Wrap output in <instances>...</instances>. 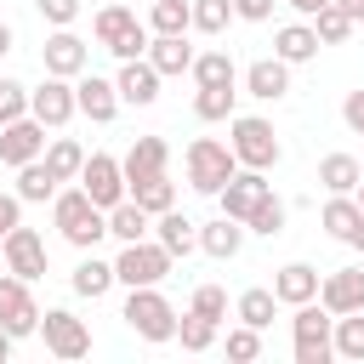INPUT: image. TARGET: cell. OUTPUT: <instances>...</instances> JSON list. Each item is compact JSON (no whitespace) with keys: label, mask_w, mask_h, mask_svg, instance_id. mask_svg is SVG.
I'll use <instances>...</instances> for the list:
<instances>
[{"label":"cell","mask_w":364,"mask_h":364,"mask_svg":"<svg viewBox=\"0 0 364 364\" xmlns=\"http://www.w3.org/2000/svg\"><path fill=\"white\" fill-rule=\"evenodd\" d=\"M57 228L74 239V245H97L102 233H108V222H102V205L80 188V193H63L57 199Z\"/></svg>","instance_id":"cell-1"},{"label":"cell","mask_w":364,"mask_h":364,"mask_svg":"<svg viewBox=\"0 0 364 364\" xmlns=\"http://www.w3.org/2000/svg\"><path fill=\"white\" fill-rule=\"evenodd\" d=\"M125 318H131V330H136V336H148V341H165V336H176V313H171V301H165V296H154L148 284H131Z\"/></svg>","instance_id":"cell-2"},{"label":"cell","mask_w":364,"mask_h":364,"mask_svg":"<svg viewBox=\"0 0 364 364\" xmlns=\"http://www.w3.org/2000/svg\"><path fill=\"white\" fill-rule=\"evenodd\" d=\"M188 176H193V188H205V193H222L228 188V176H233V148H222V142H193L188 148Z\"/></svg>","instance_id":"cell-3"},{"label":"cell","mask_w":364,"mask_h":364,"mask_svg":"<svg viewBox=\"0 0 364 364\" xmlns=\"http://www.w3.org/2000/svg\"><path fill=\"white\" fill-rule=\"evenodd\" d=\"M165 267H171V250H165V245L131 239V245L119 250V262H114V279H125V284H154Z\"/></svg>","instance_id":"cell-4"},{"label":"cell","mask_w":364,"mask_h":364,"mask_svg":"<svg viewBox=\"0 0 364 364\" xmlns=\"http://www.w3.org/2000/svg\"><path fill=\"white\" fill-rule=\"evenodd\" d=\"M233 154L245 159V165H273L279 159V136H273V125L267 119H233Z\"/></svg>","instance_id":"cell-5"},{"label":"cell","mask_w":364,"mask_h":364,"mask_svg":"<svg viewBox=\"0 0 364 364\" xmlns=\"http://www.w3.org/2000/svg\"><path fill=\"white\" fill-rule=\"evenodd\" d=\"M97 40L108 51H119V57H136L142 51V23L125 6H108V11H97Z\"/></svg>","instance_id":"cell-6"},{"label":"cell","mask_w":364,"mask_h":364,"mask_svg":"<svg viewBox=\"0 0 364 364\" xmlns=\"http://www.w3.org/2000/svg\"><path fill=\"white\" fill-rule=\"evenodd\" d=\"M296 358H301V364H324V358H330V318H324L318 307H307V301H301V313H296Z\"/></svg>","instance_id":"cell-7"},{"label":"cell","mask_w":364,"mask_h":364,"mask_svg":"<svg viewBox=\"0 0 364 364\" xmlns=\"http://www.w3.org/2000/svg\"><path fill=\"white\" fill-rule=\"evenodd\" d=\"M80 182H85V193H91L97 205H114L119 188H125V165L108 159V154H91V159L80 165Z\"/></svg>","instance_id":"cell-8"},{"label":"cell","mask_w":364,"mask_h":364,"mask_svg":"<svg viewBox=\"0 0 364 364\" xmlns=\"http://www.w3.org/2000/svg\"><path fill=\"white\" fill-rule=\"evenodd\" d=\"M46 347L57 353V358H80V353H91V330L74 318V313H46Z\"/></svg>","instance_id":"cell-9"},{"label":"cell","mask_w":364,"mask_h":364,"mask_svg":"<svg viewBox=\"0 0 364 364\" xmlns=\"http://www.w3.org/2000/svg\"><path fill=\"white\" fill-rule=\"evenodd\" d=\"M0 324H6L11 336H28V330H40V313H34L28 290H23V279H0Z\"/></svg>","instance_id":"cell-10"},{"label":"cell","mask_w":364,"mask_h":364,"mask_svg":"<svg viewBox=\"0 0 364 364\" xmlns=\"http://www.w3.org/2000/svg\"><path fill=\"white\" fill-rule=\"evenodd\" d=\"M28 108H34V119H40V125H63V119H68L80 102H74V91L63 85V74H51V80H46V85L28 97Z\"/></svg>","instance_id":"cell-11"},{"label":"cell","mask_w":364,"mask_h":364,"mask_svg":"<svg viewBox=\"0 0 364 364\" xmlns=\"http://www.w3.org/2000/svg\"><path fill=\"white\" fill-rule=\"evenodd\" d=\"M6 262H11V273H17V279H34V273H46V245H40V233H28V228H11V233H6Z\"/></svg>","instance_id":"cell-12"},{"label":"cell","mask_w":364,"mask_h":364,"mask_svg":"<svg viewBox=\"0 0 364 364\" xmlns=\"http://www.w3.org/2000/svg\"><path fill=\"white\" fill-rule=\"evenodd\" d=\"M40 142H46V136H40V119H11V125L0 131V159H6V165H28V159L40 154Z\"/></svg>","instance_id":"cell-13"},{"label":"cell","mask_w":364,"mask_h":364,"mask_svg":"<svg viewBox=\"0 0 364 364\" xmlns=\"http://www.w3.org/2000/svg\"><path fill=\"white\" fill-rule=\"evenodd\" d=\"M324 307L330 313H358L364 307V267H341L324 279Z\"/></svg>","instance_id":"cell-14"},{"label":"cell","mask_w":364,"mask_h":364,"mask_svg":"<svg viewBox=\"0 0 364 364\" xmlns=\"http://www.w3.org/2000/svg\"><path fill=\"white\" fill-rule=\"evenodd\" d=\"M114 85H119V97H125V102H136V108H142V102H154V97H159V68H154V63L125 57V68H119V80H114Z\"/></svg>","instance_id":"cell-15"},{"label":"cell","mask_w":364,"mask_h":364,"mask_svg":"<svg viewBox=\"0 0 364 364\" xmlns=\"http://www.w3.org/2000/svg\"><path fill=\"white\" fill-rule=\"evenodd\" d=\"M262 193H267V182H262V171L250 165L245 176H228V188H222V210L239 222V216H250V210H256V199H262Z\"/></svg>","instance_id":"cell-16"},{"label":"cell","mask_w":364,"mask_h":364,"mask_svg":"<svg viewBox=\"0 0 364 364\" xmlns=\"http://www.w3.org/2000/svg\"><path fill=\"white\" fill-rule=\"evenodd\" d=\"M154 176H165V142L136 136V148L125 154V182H154Z\"/></svg>","instance_id":"cell-17"},{"label":"cell","mask_w":364,"mask_h":364,"mask_svg":"<svg viewBox=\"0 0 364 364\" xmlns=\"http://www.w3.org/2000/svg\"><path fill=\"white\" fill-rule=\"evenodd\" d=\"M245 85H250V97H284V91H290V74H284V57H267V63H250V74H245Z\"/></svg>","instance_id":"cell-18"},{"label":"cell","mask_w":364,"mask_h":364,"mask_svg":"<svg viewBox=\"0 0 364 364\" xmlns=\"http://www.w3.org/2000/svg\"><path fill=\"white\" fill-rule=\"evenodd\" d=\"M46 68H51V74H80V68H85V46H80L74 34H51V40H46Z\"/></svg>","instance_id":"cell-19"},{"label":"cell","mask_w":364,"mask_h":364,"mask_svg":"<svg viewBox=\"0 0 364 364\" xmlns=\"http://www.w3.org/2000/svg\"><path fill=\"white\" fill-rule=\"evenodd\" d=\"M273 296H279V301H313V296H318V273H313V267H301V262H290V267L279 273Z\"/></svg>","instance_id":"cell-20"},{"label":"cell","mask_w":364,"mask_h":364,"mask_svg":"<svg viewBox=\"0 0 364 364\" xmlns=\"http://www.w3.org/2000/svg\"><path fill=\"white\" fill-rule=\"evenodd\" d=\"M114 91H119V85H108V80H97V74H91V80H80L74 102H80L91 119H114Z\"/></svg>","instance_id":"cell-21"},{"label":"cell","mask_w":364,"mask_h":364,"mask_svg":"<svg viewBox=\"0 0 364 364\" xmlns=\"http://www.w3.org/2000/svg\"><path fill=\"white\" fill-rule=\"evenodd\" d=\"M318 182H324L330 193H347V188H358V182H364V171H358V159H353V154H330V159L318 165Z\"/></svg>","instance_id":"cell-22"},{"label":"cell","mask_w":364,"mask_h":364,"mask_svg":"<svg viewBox=\"0 0 364 364\" xmlns=\"http://www.w3.org/2000/svg\"><path fill=\"white\" fill-rule=\"evenodd\" d=\"M193 228H199V222H188L182 210H165V216H159V245H165L171 256H176V250L188 256V250L199 245V233H193Z\"/></svg>","instance_id":"cell-23"},{"label":"cell","mask_w":364,"mask_h":364,"mask_svg":"<svg viewBox=\"0 0 364 364\" xmlns=\"http://www.w3.org/2000/svg\"><path fill=\"white\" fill-rule=\"evenodd\" d=\"M313 51H318V28H307V23L279 28V57H284V63H301V57H313Z\"/></svg>","instance_id":"cell-24"},{"label":"cell","mask_w":364,"mask_h":364,"mask_svg":"<svg viewBox=\"0 0 364 364\" xmlns=\"http://www.w3.org/2000/svg\"><path fill=\"white\" fill-rule=\"evenodd\" d=\"M154 68H159V74H182V68H193L188 40H182V34H159V46H154Z\"/></svg>","instance_id":"cell-25"},{"label":"cell","mask_w":364,"mask_h":364,"mask_svg":"<svg viewBox=\"0 0 364 364\" xmlns=\"http://www.w3.org/2000/svg\"><path fill=\"white\" fill-rule=\"evenodd\" d=\"M239 239H245V233L233 228V216H228V210H222L210 228H199V245H205L210 256H233V250H239Z\"/></svg>","instance_id":"cell-26"},{"label":"cell","mask_w":364,"mask_h":364,"mask_svg":"<svg viewBox=\"0 0 364 364\" xmlns=\"http://www.w3.org/2000/svg\"><path fill=\"white\" fill-rule=\"evenodd\" d=\"M358 222H364V205H353V199H341V193L324 205V228H330L336 239H353V228H358Z\"/></svg>","instance_id":"cell-27"},{"label":"cell","mask_w":364,"mask_h":364,"mask_svg":"<svg viewBox=\"0 0 364 364\" xmlns=\"http://www.w3.org/2000/svg\"><path fill=\"white\" fill-rule=\"evenodd\" d=\"M108 233H119L125 245L142 239V233H148V210H142V205H114V210H108Z\"/></svg>","instance_id":"cell-28"},{"label":"cell","mask_w":364,"mask_h":364,"mask_svg":"<svg viewBox=\"0 0 364 364\" xmlns=\"http://www.w3.org/2000/svg\"><path fill=\"white\" fill-rule=\"evenodd\" d=\"M57 182H63V176H57L51 165H34V159H28V165H23V176H17V193H23V199H46Z\"/></svg>","instance_id":"cell-29"},{"label":"cell","mask_w":364,"mask_h":364,"mask_svg":"<svg viewBox=\"0 0 364 364\" xmlns=\"http://www.w3.org/2000/svg\"><path fill=\"white\" fill-rule=\"evenodd\" d=\"M108 284H114V267H108V262H97V256H91V262H80V267H74V290H80V296H102Z\"/></svg>","instance_id":"cell-30"},{"label":"cell","mask_w":364,"mask_h":364,"mask_svg":"<svg viewBox=\"0 0 364 364\" xmlns=\"http://www.w3.org/2000/svg\"><path fill=\"white\" fill-rule=\"evenodd\" d=\"M193 23V6L188 0H154V28L159 34H182Z\"/></svg>","instance_id":"cell-31"},{"label":"cell","mask_w":364,"mask_h":364,"mask_svg":"<svg viewBox=\"0 0 364 364\" xmlns=\"http://www.w3.org/2000/svg\"><path fill=\"white\" fill-rule=\"evenodd\" d=\"M273 301H279L273 290H245V296H239V318L262 330V324H273Z\"/></svg>","instance_id":"cell-32"},{"label":"cell","mask_w":364,"mask_h":364,"mask_svg":"<svg viewBox=\"0 0 364 364\" xmlns=\"http://www.w3.org/2000/svg\"><path fill=\"white\" fill-rule=\"evenodd\" d=\"M245 222H250L256 233H279V228H284V205H279L273 193H262V199H256V210H250Z\"/></svg>","instance_id":"cell-33"},{"label":"cell","mask_w":364,"mask_h":364,"mask_svg":"<svg viewBox=\"0 0 364 364\" xmlns=\"http://www.w3.org/2000/svg\"><path fill=\"white\" fill-rule=\"evenodd\" d=\"M193 74H199V85H233V63H228L222 51L199 57V63H193Z\"/></svg>","instance_id":"cell-34"},{"label":"cell","mask_w":364,"mask_h":364,"mask_svg":"<svg viewBox=\"0 0 364 364\" xmlns=\"http://www.w3.org/2000/svg\"><path fill=\"white\" fill-rule=\"evenodd\" d=\"M46 165L68 182V176H80V165H85V154L74 148V142H51V154H46Z\"/></svg>","instance_id":"cell-35"},{"label":"cell","mask_w":364,"mask_h":364,"mask_svg":"<svg viewBox=\"0 0 364 364\" xmlns=\"http://www.w3.org/2000/svg\"><path fill=\"white\" fill-rule=\"evenodd\" d=\"M176 336H182V347H210V336H216V318H205V313H188V318L176 324Z\"/></svg>","instance_id":"cell-36"},{"label":"cell","mask_w":364,"mask_h":364,"mask_svg":"<svg viewBox=\"0 0 364 364\" xmlns=\"http://www.w3.org/2000/svg\"><path fill=\"white\" fill-rule=\"evenodd\" d=\"M228 17H233V0H193V23H199L205 34H216Z\"/></svg>","instance_id":"cell-37"},{"label":"cell","mask_w":364,"mask_h":364,"mask_svg":"<svg viewBox=\"0 0 364 364\" xmlns=\"http://www.w3.org/2000/svg\"><path fill=\"white\" fill-rule=\"evenodd\" d=\"M347 34H353V17H347V11L330 0V6L318 11V40H347Z\"/></svg>","instance_id":"cell-38"},{"label":"cell","mask_w":364,"mask_h":364,"mask_svg":"<svg viewBox=\"0 0 364 364\" xmlns=\"http://www.w3.org/2000/svg\"><path fill=\"white\" fill-rule=\"evenodd\" d=\"M228 108H233V85H205V91H199V114H205V119H222Z\"/></svg>","instance_id":"cell-39"},{"label":"cell","mask_w":364,"mask_h":364,"mask_svg":"<svg viewBox=\"0 0 364 364\" xmlns=\"http://www.w3.org/2000/svg\"><path fill=\"white\" fill-rule=\"evenodd\" d=\"M136 205H142V210H171V182H165V176L136 182Z\"/></svg>","instance_id":"cell-40"},{"label":"cell","mask_w":364,"mask_h":364,"mask_svg":"<svg viewBox=\"0 0 364 364\" xmlns=\"http://www.w3.org/2000/svg\"><path fill=\"white\" fill-rule=\"evenodd\" d=\"M336 347H341V358H364V318H341Z\"/></svg>","instance_id":"cell-41"},{"label":"cell","mask_w":364,"mask_h":364,"mask_svg":"<svg viewBox=\"0 0 364 364\" xmlns=\"http://www.w3.org/2000/svg\"><path fill=\"white\" fill-rule=\"evenodd\" d=\"M193 313H205V318H222V313H228V296H222L216 284H199V290H193Z\"/></svg>","instance_id":"cell-42"},{"label":"cell","mask_w":364,"mask_h":364,"mask_svg":"<svg viewBox=\"0 0 364 364\" xmlns=\"http://www.w3.org/2000/svg\"><path fill=\"white\" fill-rule=\"evenodd\" d=\"M256 347H262V341H256V324H245V330L228 336V358H256Z\"/></svg>","instance_id":"cell-43"},{"label":"cell","mask_w":364,"mask_h":364,"mask_svg":"<svg viewBox=\"0 0 364 364\" xmlns=\"http://www.w3.org/2000/svg\"><path fill=\"white\" fill-rule=\"evenodd\" d=\"M23 114V85H11V80H0V125H11Z\"/></svg>","instance_id":"cell-44"},{"label":"cell","mask_w":364,"mask_h":364,"mask_svg":"<svg viewBox=\"0 0 364 364\" xmlns=\"http://www.w3.org/2000/svg\"><path fill=\"white\" fill-rule=\"evenodd\" d=\"M341 114H347L353 131H364V91H347V108H341Z\"/></svg>","instance_id":"cell-45"},{"label":"cell","mask_w":364,"mask_h":364,"mask_svg":"<svg viewBox=\"0 0 364 364\" xmlns=\"http://www.w3.org/2000/svg\"><path fill=\"white\" fill-rule=\"evenodd\" d=\"M40 11H46L51 23H68V17H74V0H40Z\"/></svg>","instance_id":"cell-46"},{"label":"cell","mask_w":364,"mask_h":364,"mask_svg":"<svg viewBox=\"0 0 364 364\" xmlns=\"http://www.w3.org/2000/svg\"><path fill=\"white\" fill-rule=\"evenodd\" d=\"M233 11H239V17H267L273 0H233Z\"/></svg>","instance_id":"cell-47"},{"label":"cell","mask_w":364,"mask_h":364,"mask_svg":"<svg viewBox=\"0 0 364 364\" xmlns=\"http://www.w3.org/2000/svg\"><path fill=\"white\" fill-rule=\"evenodd\" d=\"M17 228V199H0V239Z\"/></svg>","instance_id":"cell-48"},{"label":"cell","mask_w":364,"mask_h":364,"mask_svg":"<svg viewBox=\"0 0 364 364\" xmlns=\"http://www.w3.org/2000/svg\"><path fill=\"white\" fill-rule=\"evenodd\" d=\"M336 6H341V11H347V17H353V23H358V17H364V0H336Z\"/></svg>","instance_id":"cell-49"},{"label":"cell","mask_w":364,"mask_h":364,"mask_svg":"<svg viewBox=\"0 0 364 364\" xmlns=\"http://www.w3.org/2000/svg\"><path fill=\"white\" fill-rule=\"evenodd\" d=\"M290 6H296V11H313V17H318V11L330 6V0H290Z\"/></svg>","instance_id":"cell-50"},{"label":"cell","mask_w":364,"mask_h":364,"mask_svg":"<svg viewBox=\"0 0 364 364\" xmlns=\"http://www.w3.org/2000/svg\"><path fill=\"white\" fill-rule=\"evenodd\" d=\"M6 353H11V330H0V358H6Z\"/></svg>","instance_id":"cell-51"},{"label":"cell","mask_w":364,"mask_h":364,"mask_svg":"<svg viewBox=\"0 0 364 364\" xmlns=\"http://www.w3.org/2000/svg\"><path fill=\"white\" fill-rule=\"evenodd\" d=\"M6 46H11V28H6V23H0V51H6Z\"/></svg>","instance_id":"cell-52"},{"label":"cell","mask_w":364,"mask_h":364,"mask_svg":"<svg viewBox=\"0 0 364 364\" xmlns=\"http://www.w3.org/2000/svg\"><path fill=\"white\" fill-rule=\"evenodd\" d=\"M353 245H358V250H364V222H358V228H353Z\"/></svg>","instance_id":"cell-53"},{"label":"cell","mask_w":364,"mask_h":364,"mask_svg":"<svg viewBox=\"0 0 364 364\" xmlns=\"http://www.w3.org/2000/svg\"><path fill=\"white\" fill-rule=\"evenodd\" d=\"M358 205H364V182H358Z\"/></svg>","instance_id":"cell-54"}]
</instances>
